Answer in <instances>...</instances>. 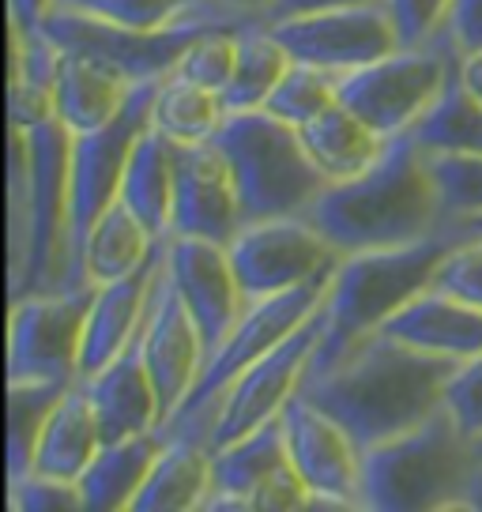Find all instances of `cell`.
Masks as SVG:
<instances>
[{
	"label": "cell",
	"mask_w": 482,
	"mask_h": 512,
	"mask_svg": "<svg viewBox=\"0 0 482 512\" xmlns=\"http://www.w3.org/2000/svg\"><path fill=\"white\" fill-rule=\"evenodd\" d=\"M452 369V358L418 351L388 332H373L328 369L306 373L302 392L366 452L437 415L445 407Z\"/></svg>",
	"instance_id": "6da1fadb"
},
{
	"label": "cell",
	"mask_w": 482,
	"mask_h": 512,
	"mask_svg": "<svg viewBox=\"0 0 482 512\" xmlns=\"http://www.w3.org/2000/svg\"><path fill=\"white\" fill-rule=\"evenodd\" d=\"M306 215L339 253L411 245L449 226L430 155L411 136L388 140L362 174L324 185Z\"/></svg>",
	"instance_id": "7a4b0ae2"
},
{
	"label": "cell",
	"mask_w": 482,
	"mask_h": 512,
	"mask_svg": "<svg viewBox=\"0 0 482 512\" xmlns=\"http://www.w3.org/2000/svg\"><path fill=\"white\" fill-rule=\"evenodd\" d=\"M8 132V272L16 302L65 283L72 132L57 117L34 128L8 125Z\"/></svg>",
	"instance_id": "3957f363"
},
{
	"label": "cell",
	"mask_w": 482,
	"mask_h": 512,
	"mask_svg": "<svg viewBox=\"0 0 482 512\" xmlns=\"http://www.w3.org/2000/svg\"><path fill=\"white\" fill-rule=\"evenodd\" d=\"M456 241H460V230L449 223L441 234H430V238L411 241V245L362 249V253L339 256L321 305L324 336L309 358L306 373L328 369L336 358L351 351L358 339L381 332L388 317H396L411 298H418L426 287H434L437 264L445 260V253Z\"/></svg>",
	"instance_id": "277c9868"
},
{
	"label": "cell",
	"mask_w": 482,
	"mask_h": 512,
	"mask_svg": "<svg viewBox=\"0 0 482 512\" xmlns=\"http://www.w3.org/2000/svg\"><path fill=\"white\" fill-rule=\"evenodd\" d=\"M475 437L441 407L415 430L362 452V512L464 509Z\"/></svg>",
	"instance_id": "5b68a950"
},
{
	"label": "cell",
	"mask_w": 482,
	"mask_h": 512,
	"mask_svg": "<svg viewBox=\"0 0 482 512\" xmlns=\"http://www.w3.org/2000/svg\"><path fill=\"white\" fill-rule=\"evenodd\" d=\"M211 144L230 162L241 200V223L306 215L328 185L321 170L309 162L298 128L283 125L268 110L226 113Z\"/></svg>",
	"instance_id": "8992f818"
},
{
	"label": "cell",
	"mask_w": 482,
	"mask_h": 512,
	"mask_svg": "<svg viewBox=\"0 0 482 512\" xmlns=\"http://www.w3.org/2000/svg\"><path fill=\"white\" fill-rule=\"evenodd\" d=\"M336 272V268H332ZM332 272L309 279L302 287L272 294V298H257V302L245 305V313L238 317V324L226 332V339L211 351L208 366L200 373L196 388L189 392V400L177 407L170 422L162 426V433H196V437H208L215 430V403L223 396L230 384L238 381L245 369L253 366L257 358L279 347L287 336H294L302 324H306L317 309L324 305Z\"/></svg>",
	"instance_id": "52a82bcc"
},
{
	"label": "cell",
	"mask_w": 482,
	"mask_h": 512,
	"mask_svg": "<svg viewBox=\"0 0 482 512\" xmlns=\"http://www.w3.org/2000/svg\"><path fill=\"white\" fill-rule=\"evenodd\" d=\"M456 64L460 53L445 34L422 46H400L381 61L339 76V102L385 140L411 136V128L452 83Z\"/></svg>",
	"instance_id": "ba28073f"
},
{
	"label": "cell",
	"mask_w": 482,
	"mask_h": 512,
	"mask_svg": "<svg viewBox=\"0 0 482 512\" xmlns=\"http://www.w3.org/2000/svg\"><path fill=\"white\" fill-rule=\"evenodd\" d=\"M155 83H136L125 110L106 128L72 136V170H68V264L61 287H83V249L91 226L121 192V177L140 132L151 125Z\"/></svg>",
	"instance_id": "9c48e42d"
},
{
	"label": "cell",
	"mask_w": 482,
	"mask_h": 512,
	"mask_svg": "<svg viewBox=\"0 0 482 512\" xmlns=\"http://www.w3.org/2000/svg\"><path fill=\"white\" fill-rule=\"evenodd\" d=\"M95 283L38 290L12 302L8 381H80V347Z\"/></svg>",
	"instance_id": "30bf717a"
},
{
	"label": "cell",
	"mask_w": 482,
	"mask_h": 512,
	"mask_svg": "<svg viewBox=\"0 0 482 512\" xmlns=\"http://www.w3.org/2000/svg\"><path fill=\"white\" fill-rule=\"evenodd\" d=\"M309 509V490L287 456L283 422L272 418L260 430L230 445L211 448V490L200 512H298Z\"/></svg>",
	"instance_id": "8fae6325"
},
{
	"label": "cell",
	"mask_w": 482,
	"mask_h": 512,
	"mask_svg": "<svg viewBox=\"0 0 482 512\" xmlns=\"http://www.w3.org/2000/svg\"><path fill=\"white\" fill-rule=\"evenodd\" d=\"M230 264L238 272L245 302L272 298L332 272L339 264V249L324 238L309 215H279L241 223V230L226 241Z\"/></svg>",
	"instance_id": "7c38bea8"
},
{
	"label": "cell",
	"mask_w": 482,
	"mask_h": 512,
	"mask_svg": "<svg viewBox=\"0 0 482 512\" xmlns=\"http://www.w3.org/2000/svg\"><path fill=\"white\" fill-rule=\"evenodd\" d=\"M38 31L46 34L57 49L68 53H83L91 61L113 68L117 76L129 83H159L170 76L181 61V53L189 49L193 38H200L211 27H174V31H136V27H121L113 19L91 16L80 8L57 4Z\"/></svg>",
	"instance_id": "4fadbf2b"
},
{
	"label": "cell",
	"mask_w": 482,
	"mask_h": 512,
	"mask_svg": "<svg viewBox=\"0 0 482 512\" xmlns=\"http://www.w3.org/2000/svg\"><path fill=\"white\" fill-rule=\"evenodd\" d=\"M279 422L290 464L309 490V509L362 512V448L351 433L309 400L302 388L283 407Z\"/></svg>",
	"instance_id": "5bb4252c"
},
{
	"label": "cell",
	"mask_w": 482,
	"mask_h": 512,
	"mask_svg": "<svg viewBox=\"0 0 482 512\" xmlns=\"http://www.w3.org/2000/svg\"><path fill=\"white\" fill-rule=\"evenodd\" d=\"M324 336V309H317L313 317L287 336L279 347L257 358L253 366L241 373L238 381L226 388L219 403H215V430H211V448L230 445L245 433L260 430L264 422L283 415L309 369V358L317 351V343Z\"/></svg>",
	"instance_id": "9a60e30c"
},
{
	"label": "cell",
	"mask_w": 482,
	"mask_h": 512,
	"mask_svg": "<svg viewBox=\"0 0 482 512\" xmlns=\"http://www.w3.org/2000/svg\"><path fill=\"white\" fill-rule=\"evenodd\" d=\"M268 31L302 64H317L324 72L347 76L362 64H373L400 49V34L388 4H358V8H328L306 16L272 19Z\"/></svg>",
	"instance_id": "2e32d148"
},
{
	"label": "cell",
	"mask_w": 482,
	"mask_h": 512,
	"mask_svg": "<svg viewBox=\"0 0 482 512\" xmlns=\"http://www.w3.org/2000/svg\"><path fill=\"white\" fill-rule=\"evenodd\" d=\"M140 343H144V362L151 369V381L159 388L162 426H166L177 407L189 400V392L196 388L200 373L208 366V343L200 336L193 313L181 302V294L170 283L166 268L159 272L155 290H151Z\"/></svg>",
	"instance_id": "e0dca14e"
},
{
	"label": "cell",
	"mask_w": 482,
	"mask_h": 512,
	"mask_svg": "<svg viewBox=\"0 0 482 512\" xmlns=\"http://www.w3.org/2000/svg\"><path fill=\"white\" fill-rule=\"evenodd\" d=\"M162 268L170 275L174 290L181 294L185 309L193 313L211 358V351L223 343L226 332L238 324V317L249 305L241 294L238 272L230 264L226 245L204 238H166Z\"/></svg>",
	"instance_id": "ac0fdd59"
},
{
	"label": "cell",
	"mask_w": 482,
	"mask_h": 512,
	"mask_svg": "<svg viewBox=\"0 0 482 512\" xmlns=\"http://www.w3.org/2000/svg\"><path fill=\"white\" fill-rule=\"evenodd\" d=\"M241 230V200L230 162L215 144L177 147L170 238L226 241Z\"/></svg>",
	"instance_id": "d6986e66"
},
{
	"label": "cell",
	"mask_w": 482,
	"mask_h": 512,
	"mask_svg": "<svg viewBox=\"0 0 482 512\" xmlns=\"http://www.w3.org/2000/svg\"><path fill=\"white\" fill-rule=\"evenodd\" d=\"M162 256H166V241L162 249L144 268H136L125 279H113L95 287V302L87 313V328H83V347H80V381L110 366L117 354L129 347L132 339L144 332L147 305H151V290L162 272Z\"/></svg>",
	"instance_id": "ffe728a7"
},
{
	"label": "cell",
	"mask_w": 482,
	"mask_h": 512,
	"mask_svg": "<svg viewBox=\"0 0 482 512\" xmlns=\"http://www.w3.org/2000/svg\"><path fill=\"white\" fill-rule=\"evenodd\" d=\"M80 384L91 407H95L102 441H121V437L162 430V400L155 381H151V369L144 362L140 336L132 339L110 366L83 377Z\"/></svg>",
	"instance_id": "44dd1931"
},
{
	"label": "cell",
	"mask_w": 482,
	"mask_h": 512,
	"mask_svg": "<svg viewBox=\"0 0 482 512\" xmlns=\"http://www.w3.org/2000/svg\"><path fill=\"white\" fill-rule=\"evenodd\" d=\"M381 332L426 354L464 362L482 354V309L452 298L449 290L426 287L396 317H388Z\"/></svg>",
	"instance_id": "7402d4cb"
},
{
	"label": "cell",
	"mask_w": 482,
	"mask_h": 512,
	"mask_svg": "<svg viewBox=\"0 0 482 512\" xmlns=\"http://www.w3.org/2000/svg\"><path fill=\"white\" fill-rule=\"evenodd\" d=\"M132 87L125 76H117L113 68L91 61L83 53H68L61 49L57 57V72H53V117L72 132V136H87L106 128L125 110Z\"/></svg>",
	"instance_id": "603a6c76"
},
{
	"label": "cell",
	"mask_w": 482,
	"mask_h": 512,
	"mask_svg": "<svg viewBox=\"0 0 482 512\" xmlns=\"http://www.w3.org/2000/svg\"><path fill=\"white\" fill-rule=\"evenodd\" d=\"M162 445H166L162 430L121 437V441H102L95 460L87 464V471L76 482L83 497V512H132V501L144 490Z\"/></svg>",
	"instance_id": "cb8c5ba5"
},
{
	"label": "cell",
	"mask_w": 482,
	"mask_h": 512,
	"mask_svg": "<svg viewBox=\"0 0 482 512\" xmlns=\"http://www.w3.org/2000/svg\"><path fill=\"white\" fill-rule=\"evenodd\" d=\"M211 490V441L196 433H166L132 512H196Z\"/></svg>",
	"instance_id": "d4e9b609"
},
{
	"label": "cell",
	"mask_w": 482,
	"mask_h": 512,
	"mask_svg": "<svg viewBox=\"0 0 482 512\" xmlns=\"http://www.w3.org/2000/svg\"><path fill=\"white\" fill-rule=\"evenodd\" d=\"M102 448V426L83 384H68V392L57 400V407L49 411L38 448H34L31 471L53 475V479L80 482L87 464L95 460V452Z\"/></svg>",
	"instance_id": "484cf974"
},
{
	"label": "cell",
	"mask_w": 482,
	"mask_h": 512,
	"mask_svg": "<svg viewBox=\"0 0 482 512\" xmlns=\"http://www.w3.org/2000/svg\"><path fill=\"white\" fill-rule=\"evenodd\" d=\"M174 162L177 144L147 125L132 147L121 192H117V200L159 241L170 238V219H174Z\"/></svg>",
	"instance_id": "4316f807"
},
{
	"label": "cell",
	"mask_w": 482,
	"mask_h": 512,
	"mask_svg": "<svg viewBox=\"0 0 482 512\" xmlns=\"http://www.w3.org/2000/svg\"><path fill=\"white\" fill-rule=\"evenodd\" d=\"M298 140H302L309 162L321 170V177L328 185L362 174L366 166H373V162L381 159V151L388 147L385 136H377L343 102L328 106L313 121H306V125L298 128Z\"/></svg>",
	"instance_id": "83f0119b"
},
{
	"label": "cell",
	"mask_w": 482,
	"mask_h": 512,
	"mask_svg": "<svg viewBox=\"0 0 482 512\" xmlns=\"http://www.w3.org/2000/svg\"><path fill=\"white\" fill-rule=\"evenodd\" d=\"M159 249L162 241L121 200H113L110 208L98 215V223L91 226V238L83 249V279L95 287L125 279L136 268H144Z\"/></svg>",
	"instance_id": "f1b7e54d"
},
{
	"label": "cell",
	"mask_w": 482,
	"mask_h": 512,
	"mask_svg": "<svg viewBox=\"0 0 482 512\" xmlns=\"http://www.w3.org/2000/svg\"><path fill=\"white\" fill-rule=\"evenodd\" d=\"M68 8H80L91 16L113 19L136 31H174V27H245L264 23L234 12L226 0H72Z\"/></svg>",
	"instance_id": "f546056e"
},
{
	"label": "cell",
	"mask_w": 482,
	"mask_h": 512,
	"mask_svg": "<svg viewBox=\"0 0 482 512\" xmlns=\"http://www.w3.org/2000/svg\"><path fill=\"white\" fill-rule=\"evenodd\" d=\"M226 121V106L219 91H208L200 83L181 80L177 72L162 76L155 83V98H151V128L162 132L170 144H211L215 132Z\"/></svg>",
	"instance_id": "4dcf8cb0"
},
{
	"label": "cell",
	"mask_w": 482,
	"mask_h": 512,
	"mask_svg": "<svg viewBox=\"0 0 482 512\" xmlns=\"http://www.w3.org/2000/svg\"><path fill=\"white\" fill-rule=\"evenodd\" d=\"M290 64H294V57L268 31V23H245L238 31V64H234V76L223 91L226 113L264 110V102L272 98L275 83L287 76Z\"/></svg>",
	"instance_id": "1f68e13d"
},
{
	"label": "cell",
	"mask_w": 482,
	"mask_h": 512,
	"mask_svg": "<svg viewBox=\"0 0 482 512\" xmlns=\"http://www.w3.org/2000/svg\"><path fill=\"white\" fill-rule=\"evenodd\" d=\"M426 155H482V102L452 76L426 117L411 128Z\"/></svg>",
	"instance_id": "d6a6232c"
},
{
	"label": "cell",
	"mask_w": 482,
	"mask_h": 512,
	"mask_svg": "<svg viewBox=\"0 0 482 512\" xmlns=\"http://www.w3.org/2000/svg\"><path fill=\"white\" fill-rule=\"evenodd\" d=\"M65 392L61 381H8V479L31 471L42 426Z\"/></svg>",
	"instance_id": "836d02e7"
},
{
	"label": "cell",
	"mask_w": 482,
	"mask_h": 512,
	"mask_svg": "<svg viewBox=\"0 0 482 512\" xmlns=\"http://www.w3.org/2000/svg\"><path fill=\"white\" fill-rule=\"evenodd\" d=\"M339 102V76L324 72L317 64L294 61L287 68V76L275 83L272 98L264 102V110L279 117L283 125L302 128L306 121H313L317 113H324L328 106Z\"/></svg>",
	"instance_id": "e575fe53"
},
{
	"label": "cell",
	"mask_w": 482,
	"mask_h": 512,
	"mask_svg": "<svg viewBox=\"0 0 482 512\" xmlns=\"http://www.w3.org/2000/svg\"><path fill=\"white\" fill-rule=\"evenodd\" d=\"M238 31L241 27H211L200 38H193L174 72L181 80L200 83V87L223 95L234 76V64H238Z\"/></svg>",
	"instance_id": "d590c367"
},
{
	"label": "cell",
	"mask_w": 482,
	"mask_h": 512,
	"mask_svg": "<svg viewBox=\"0 0 482 512\" xmlns=\"http://www.w3.org/2000/svg\"><path fill=\"white\" fill-rule=\"evenodd\" d=\"M445 219H467L482 211V155H430Z\"/></svg>",
	"instance_id": "8d00e7d4"
},
{
	"label": "cell",
	"mask_w": 482,
	"mask_h": 512,
	"mask_svg": "<svg viewBox=\"0 0 482 512\" xmlns=\"http://www.w3.org/2000/svg\"><path fill=\"white\" fill-rule=\"evenodd\" d=\"M8 509L12 512H83L80 486L53 479L42 471H23L8 479Z\"/></svg>",
	"instance_id": "74e56055"
},
{
	"label": "cell",
	"mask_w": 482,
	"mask_h": 512,
	"mask_svg": "<svg viewBox=\"0 0 482 512\" xmlns=\"http://www.w3.org/2000/svg\"><path fill=\"white\" fill-rule=\"evenodd\" d=\"M434 287L482 309V234H460V241L437 264Z\"/></svg>",
	"instance_id": "f35d334b"
},
{
	"label": "cell",
	"mask_w": 482,
	"mask_h": 512,
	"mask_svg": "<svg viewBox=\"0 0 482 512\" xmlns=\"http://www.w3.org/2000/svg\"><path fill=\"white\" fill-rule=\"evenodd\" d=\"M445 411H449L467 437H482V354L456 362L445 388Z\"/></svg>",
	"instance_id": "ab89813d"
},
{
	"label": "cell",
	"mask_w": 482,
	"mask_h": 512,
	"mask_svg": "<svg viewBox=\"0 0 482 512\" xmlns=\"http://www.w3.org/2000/svg\"><path fill=\"white\" fill-rule=\"evenodd\" d=\"M385 4L400 34V46H422L441 34L452 0H385Z\"/></svg>",
	"instance_id": "60d3db41"
},
{
	"label": "cell",
	"mask_w": 482,
	"mask_h": 512,
	"mask_svg": "<svg viewBox=\"0 0 482 512\" xmlns=\"http://www.w3.org/2000/svg\"><path fill=\"white\" fill-rule=\"evenodd\" d=\"M441 34L452 42V49L464 53H479L482 49V0H452L449 16Z\"/></svg>",
	"instance_id": "b9f144b4"
},
{
	"label": "cell",
	"mask_w": 482,
	"mask_h": 512,
	"mask_svg": "<svg viewBox=\"0 0 482 512\" xmlns=\"http://www.w3.org/2000/svg\"><path fill=\"white\" fill-rule=\"evenodd\" d=\"M358 4H385V0H275L264 23L287 16H306V12H328V8H358Z\"/></svg>",
	"instance_id": "7bdbcfd3"
},
{
	"label": "cell",
	"mask_w": 482,
	"mask_h": 512,
	"mask_svg": "<svg viewBox=\"0 0 482 512\" xmlns=\"http://www.w3.org/2000/svg\"><path fill=\"white\" fill-rule=\"evenodd\" d=\"M57 8V0H8V12H12V27L19 31H38L42 19Z\"/></svg>",
	"instance_id": "ee69618b"
},
{
	"label": "cell",
	"mask_w": 482,
	"mask_h": 512,
	"mask_svg": "<svg viewBox=\"0 0 482 512\" xmlns=\"http://www.w3.org/2000/svg\"><path fill=\"white\" fill-rule=\"evenodd\" d=\"M456 80L464 83L471 95L482 102V49L479 53H464L460 64H456Z\"/></svg>",
	"instance_id": "f6af8a7d"
},
{
	"label": "cell",
	"mask_w": 482,
	"mask_h": 512,
	"mask_svg": "<svg viewBox=\"0 0 482 512\" xmlns=\"http://www.w3.org/2000/svg\"><path fill=\"white\" fill-rule=\"evenodd\" d=\"M464 509L467 512H482V437L475 441V471H471V482H467Z\"/></svg>",
	"instance_id": "bcb514c9"
},
{
	"label": "cell",
	"mask_w": 482,
	"mask_h": 512,
	"mask_svg": "<svg viewBox=\"0 0 482 512\" xmlns=\"http://www.w3.org/2000/svg\"><path fill=\"white\" fill-rule=\"evenodd\" d=\"M234 12H241V16L249 19H268V12H272L275 0H226Z\"/></svg>",
	"instance_id": "7dc6e473"
},
{
	"label": "cell",
	"mask_w": 482,
	"mask_h": 512,
	"mask_svg": "<svg viewBox=\"0 0 482 512\" xmlns=\"http://www.w3.org/2000/svg\"><path fill=\"white\" fill-rule=\"evenodd\" d=\"M456 230H460V234H482V211L479 215H467V219H456Z\"/></svg>",
	"instance_id": "c3c4849f"
},
{
	"label": "cell",
	"mask_w": 482,
	"mask_h": 512,
	"mask_svg": "<svg viewBox=\"0 0 482 512\" xmlns=\"http://www.w3.org/2000/svg\"><path fill=\"white\" fill-rule=\"evenodd\" d=\"M57 4H72V0H57Z\"/></svg>",
	"instance_id": "681fc988"
}]
</instances>
